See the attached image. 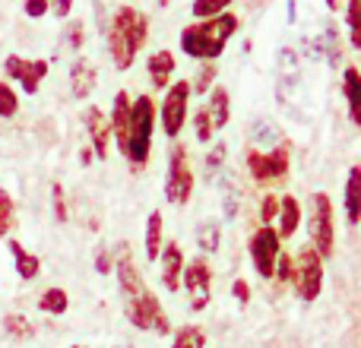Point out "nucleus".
<instances>
[{"mask_svg": "<svg viewBox=\"0 0 361 348\" xmlns=\"http://www.w3.org/2000/svg\"><path fill=\"white\" fill-rule=\"evenodd\" d=\"M114 273H118V285H121V304H124V313L137 330H152L159 336L169 333V317H165V307L156 294L146 288L143 273L133 263L130 244L121 241L118 254H114Z\"/></svg>", "mask_w": 361, "mask_h": 348, "instance_id": "obj_1", "label": "nucleus"}, {"mask_svg": "<svg viewBox=\"0 0 361 348\" xmlns=\"http://www.w3.org/2000/svg\"><path fill=\"white\" fill-rule=\"evenodd\" d=\"M149 35V19L133 6H118L108 25V57L118 70H130L137 61L140 48Z\"/></svg>", "mask_w": 361, "mask_h": 348, "instance_id": "obj_2", "label": "nucleus"}, {"mask_svg": "<svg viewBox=\"0 0 361 348\" xmlns=\"http://www.w3.org/2000/svg\"><path fill=\"white\" fill-rule=\"evenodd\" d=\"M235 32H238V16L228 10L209 19H197L193 25H187L180 32V51L187 57H197V61H216Z\"/></svg>", "mask_w": 361, "mask_h": 348, "instance_id": "obj_3", "label": "nucleus"}, {"mask_svg": "<svg viewBox=\"0 0 361 348\" xmlns=\"http://www.w3.org/2000/svg\"><path fill=\"white\" fill-rule=\"evenodd\" d=\"M152 130H156V101L140 95L130 101V127H127V149L124 159L133 171H143L152 152Z\"/></svg>", "mask_w": 361, "mask_h": 348, "instance_id": "obj_4", "label": "nucleus"}, {"mask_svg": "<svg viewBox=\"0 0 361 348\" xmlns=\"http://www.w3.org/2000/svg\"><path fill=\"white\" fill-rule=\"evenodd\" d=\"M288 165H292V149H288L286 139L276 143L269 152H260V149L247 152V171L260 187H269V184L286 180L288 178Z\"/></svg>", "mask_w": 361, "mask_h": 348, "instance_id": "obj_5", "label": "nucleus"}, {"mask_svg": "<svg viewBox=\"0 0 361 348\" xmlns=\"http://www.w3.org/2000/svg\"><path fill=\"white\" fill-rule=\"evenodd\" d=\"M311 247L320 260H330L336 254V225H333V203L326 193L311 197Z\"/></svg>", "mask_w": 361, "mask_h": 348, "instance_id": "obj_6", "label": "nucleus"}, {"mask_svg": "<svg viewBox=\"0 0 361 348\" xmlns=\"http://www.w3.org/2000/svg\"><path fill=\"white\" fill-rule=\"evenodd\" d=\"M295 266H292V282H295V292H298L301 301H314L324 288V260L320 254L307 244L301 247V254L295 256Z\"/></svg>", "mask_w": 361, "mask_h": 348, "instance_id": "obj_7", "label": "nucleus"}, {"mask_svg": "<svg viewBox=\"0 0 361 348\" xmlns=\"http://www.w3.org/2000/svg\"><path fill=\"white\" fill-rule=\"evenodd\" d=\"M190 193H193L190 159H187L184 146H175L169 156V174H165V199L171 206H184V203H190Z\"/></svg>", "mask_w": 361, "mask_h": 348, "instance_id": "obj_8", "label": "nucleus"}, {"mask_svg": "<svg viewBox=\"0 0 361 348\" xmlns=\"http://www.w3.org/2000/svg\"><path fill=\"white\" fill-rule=\"evenodd\" d=\"M247 254H250V263H254L257 275H260V279H273L276 256L282 254V241H279L273 225H260V228L250 235Z\"/></svg>", "mask_w": 361, "mask_h": 348, "instance_id": "obj_9", "label": "nucleus"}, {"mask_svg": "<svg viewBox=\"0 0 361 348\" xmlns=\"http://www.w3.org/2000/svg\"><path fill=\"white\" fill-rule=\"evenodd\" d=\"M187 111H190V82L178 80V82H171L162 99V130L169 139H175L184 130Z\"/></svg>", "mask_w": 361, "mask_h": 348, "instance_id": "obj_10", "label": "nucleus"}, {"mask_svg": "<svg viewBox=\"0 0 361 348\" xmlns=\"http://www.w3.org/2000/svg\"><path fill=\"white\" fill-rule=\"evenodd\" d=\"M180 282H184L187 294H190V307L193 311H203L212 298V269L203 256L184 263V273H180Z\"/></svg>", "mask_w": 361, "mask_h": 348, "instance_id": "obj_11", "label": "nucleus"}, {"mask_svg": "<svg viewBox=\"0 0 361 348\" xmlns=\"http://www.w3.org/2000/svg\"><path fill=\"white\" fill-rule=\"evenodd\" d=\"M4 70H6V76L19 80L23 92L35 95L38 89H42V80L48 76V61H25V57H19V54H10L4 61Z\"/></svg>", "mask_w": 361, "mask_h": 348, "instance_id": "obj_12", "label": "nucleus"}, {"mask_svg": "<svg viewBox=\"0 0 361 348\" xmlns=\"http://www.w3.org/2000/svg\"><path fill=\"white\" fill-rule=\"evenodd\" d=\"M82 124L89 130V139H92V156L95 159H108V137H111V127H108V118L102 108L89 105L82 111Z\"/></svg>", "mask_w": 361, "mask_h": 348, "instance_id": "obj_13", "label": "nucleus"}, {"mask_svg": "<svg viewBox=\"0 0 361 348\" xmlns=\"http://www.w3.org/2000/svg\"><path fill=\"white\" fill-rule=\"evenodd\" d=\"M159 269H162V285L169 292L180 288V273H184V250L178 244H162V254H159Z\"/></svg>", "mask_w": 361, "mask_h": 348, "instance_id": "obj_14", "label": "nucleus"}, {"mask_svg": "<svg viewBox=\"0 0 361 348\" xmlns=\"http://www.w3.org/2000/svg\"><path fill=\"white\" fill-rule=\"evenodd\" d=\"M108 127H111L114 139H118V149L124 152L127 149V127H130V95L127 92L114 95V108H111V120H108Z\"/></svg>", "mask_w": 361, "mask_h": 348, "instance_id": "obj_15", "label": "nucleus"}, {"mask_svg": "<svg viewBox=\"0 0 361 348\" xmlns=\"http://www.w3.org/2000/svg\"><path fill=\"white\" fill-rule=\"evenodd\" d=\"M146 67H149V80L156 89L171 86V73H175V54H171V51L162 48V51H156V54H149Z\"/></svg>", "mask_w": 361, "mask_h": 348, "instance_id": "obj_16", "label": "nucleus"}, {"mask_svg": "<svg viewBox=\"0 0 361 348\" xmlns=\"http://www.w3.org/2000/svg\"><path fill=\"white\" fill-rule=\"evenodd\" d=\"M276 218H279V228H276L279 241L292 237L295 231H298V225H301V203H298L295 197H282V199H279V212H276Z\"/></svg>", "mask_w": 361, "mask_h": 348, "instance_id": "obj_17", "label": "nucleus"}, {"mask_svg": "<svg viewBox=\"0 0 361 348\" xmlns=\"http://www.w3.org/2000/svg\"><path fill=\"white\" fill-rule=\"evenodd\" d=\"M6 247H10V254H13V263H16L19 279H23V282L38 279V273H42V260H38L35 254H29V250H25L19 241H6Z\"/></svg>", "mask_w": 361, "mask_h": 348, "instance_id": "obj_18", "label": "nucleus"}, {"mask_svg": "<svg viewBox=\"0 0 361 348\" xmlns=\"http://www.w3.org/2000/svg\"><path fill=\"white\" fill-rule=\"evenodd\" d=\"M206 95H209V105H206V111H209V118H212V124H216V130H222V127L228 124V118H231L228 89H225V86H212Z\"/></svg>", "mask_w": 361, "mask_h": 348, "instance_id": "obj_19", "label": "nucleus"}, {"mask_svg": "<svg viewBox=\"0 0 361 348\" xmlns=\"http://www.w3.org/2000/svg\"><path fill=\"white\" fill-rule=\"evenodd\" d=\"M70 89H73L76 99H86L95 89V67L89 61H76L70 67Z\"/></svg>", "mask_w": 361, "mask_h": 348, "instance_id": "obj_20", "label": "nucleus"}, {"mask_svg": "<svg viewBox=\"0 0 361 348\" xmlns=\"http://www.w3.org/2000/svg\"><path fill=\"white\" fill-rule=\"evenodd\" d=\"M343 89H345V101H349V118L352 124H361V76L355 67H345L343 73Z\"/></svg>", "mask_w": 361, "mask_h": 348, "instance_id": "obj_21", "label": "nucleus"}, {"mask_svg": "<svg viewBox=\"0 0 361 348\" xmlns=\"http://www.w3.org/2000/svg\"><path fill=\"white\" fill-rule=\"evenodd\" d=\"M162 212L152 209L149 212V222H146V260L156 263L159 254H162Z\"/></svg>", "mask_w": 361, "mask_h": 348, "instance_id": "obj_22", "label": "nucleus"}, {"mask_svg": "<svg viewBox=\"0 0 361 348\" xmlns=\"http://www.w3.org/2000/svg\"><path fill=\"white\" fill-rule=\"evenodd\" d=\"M358 216H361V168H352L349 180H345V218L355 225Z\"/></svg>", "mask_w": 361, "mask_h": 348, "instance_id": "obj_23", "label": "nucleus"}, {"mask_svg": "<svg viewBox=\"0 0 361 348\" xmlns=\"http://www.w3.org/2000/svg\"><path fill=\"white\" fill-rule=\"evenodd\" d=\"M4 333H6V339H13V342H25V339L35 336V323H32L29 317H23V313H6Z\"/></svg>", "mask_w": 361, "mask_h": 348, "instance_id": "obj_24", "label": "nucleus"}, {"mask_svg": "<svg viewBox=\"0 0 361 348\" xmlns=\"http://www.w3.org/2000/svg\"><path fill=\"white\" fill-rule=\"evenodd\" d=\"M247 137H250V143H260V146H276V143H282L279 127H276L273 120H267V118L254 120V124H250V130H247Z\"/></svg>", "mask_w": 361, "mask_h": 348, "instance_id": "obj_25", "label": "nucleus"}, {"mask_svg": "<svg viewBox=\"0 0 361 348\" xmlns=\"http://www.w3.org/2000/svg\"><path fill=\"white\" fill-rule=\"evenodd\" d=\"M70 307V298L63 288H48V292H42V298H38V311L42 313H51V317H61V313H67Z\"/></svg>", "mask_w": 361, "mask_h": 348, "instance_id": "obj_26", "label": "nucleus"}, {"mask_svg": "<svg viewBox=\"0 0 361 348\" xmlns=\"http://www.w3.org/2000/svg\"><path fill=\"white\" fill-rule=\"evenodd\" d=\"M219 241H222V222H219V218H206V222L197 228V244H200V250H209V254H216V250H219Z\"/></svg>", "mask_w": 361, "mask_h": 348, "instance_id": "obj_27", "label": "nucleus"}, {"mask_svg": "<svg viewBox=\"0 0 361 348\" xmlns=\"http://www.w3.org/2000/svg\"><path fill=\"white\" fill-rule=\"evenodd\" d=\"M206 345V333L200 326H180L171 336V348H203Z\"/></svg>", "mask_w": 361, "mask_h": 348, "instance_id": "obj_28", "label": "nucleus"}, {"mask_svg": "<svg viewBox=\"0 0 361 348\" xmlns=\"http://www.w3.org/2000/svg\"><path fill=\"white\" fill-rule=\"evenodd\" d=\"M193 130H197L200 143H212V137H216V124H212V118H209L206 108H197V114H193Z\"/></svg>", "mask_w": 361, "mask_h": 348, "instance_id": "obj_29", "label": "nucleus"}, {"mask_svg": "<svg viewBox=\"0 0 361 348\" xmlns=\"http://www.w3.org/2000/svg\"><path fill=\"white\" fill-rule=\"evenodd\" d=\"M231 6V0H193L190 13L197 19H209V16H219V13H225Z\"/></svg>", "mask_w": 361, "mask_h": 348, "instance_id": "obj_30", "label": "nucleus"}, {"mask_svg": "<svg viewBox=\"0 0 361 348\" xmlns=\"http://www.w3.org/2000/svg\"><path fill=\"white\" fill-rule=\"evenodd\" d=\"M16 206H13V197L0 187V237H6L10 235V228H13V222H16Z\"/></svg>", "mask_w": 361, "mask_h": 348, "instance_id": "obj_31", "label": "nucleus"}, {"mask_svg": "<svg viewBox=\"0 0 361 348\" xmlns=\"http://www.w3.org/2000/svg\"><path fill=\"white\" fill-rule=\"evenodd\" d=\"M345 19H349L352 44L361 48V0H349V6H345Z\"/></svg>", "mask_w": 361, "mask_h": 348, "instance_id": "obj_32", "label": "nucleus"}, {"mask_svg": "<svg viewBox=\"0 0 361 348\" xmlns=\"http://www.w3.org/2000/svg\"><path fill=\"white\" fill-rule=\"evenodd\" d=\"M216 73H219V70L209 67V63H206V67H200V76L190 82V95H206V92H209V89H212V80H216Z\"/></svg>", "mask_w": 361, "mask_h": 348, "instance_id": "obj_33", "label": "nucleus"}, {"mask_svg": "<svg viewBox=\"0 0 361 348\" xmlns=\"http://www.w3.org/2000/svg\"><path fill=\"white\" fill-rule=\"evenodd\" d=\"M19 111V99L6 82H0V118H13Z\"/></svg>", "mask_w": 361, "mask_h": 348, "instance_id": "obj_34", "label": "nucleus"}, {"mask_svg": "<svg viewBox=\"0 0 361 348\" xmlns=\"http://www.w3.org/2000/svg\"><path fill=\"white\" fill-rule=\"evenodd\" d=\"M225 156H228V146H225V143H212L209 156H206V171H219V168H222Z\"/></svg>", "mask_w": 361, "mask_h": 348, "instance_id": "obj_35", "label": "nucleus"}, {"mask_svg": "<svg viewBox=\"0 0 361 348\" xmlns=\"http://www.w3.org/2000/svg\"><path fill=\"white\" fill-rule=\"evenodd\" d=\"M292 266H295V263H292V256H288V254H279V256H276L273 275L282 282V285H286V282H292Z\"/></svg>", "mask_w": 361, "mask_h": 348, "instance_id": "obj_36", "label": "nucleus"}, {"mask_svg": "<svg viewBox=\"0 0 361 348\" xmlns=\"http://www.w3.org/2000/svg\"><path fill=\"white\" fill-rule=\"evenodd\" d=\"M82 38H86V29H82V23H70L67 25V48L70 51H80L82 48Z\"/></svg>", "mask_w": 361, "mask_h": 348, "instance_id": "obj_37", "label": "nucleus"}, {"mask_svg": "<svg viewBox=\"0 0 361 348\" xmlns=\"http://www.w3.org/2000/svg\"><path fill=\"white\" fill-rule=\"evenodd\" d=\"M95 273H99V275L114 273V256L108 254L105 247H99V250H95Z\"/></svg>", "mask_w": 361, "mask_h": 348, "instance_id": "obj_38", "label": "nucleus"}, {"mask_svg": "<svg viewBox=\"0 0 361 348\" xmlns=\"http://www.w3.org/2000/svg\"><path fill=\"white\" fill-rule=\"evenodd\" d=\"M51 193H54V218L57 222H67V203H63V187L54 184L51 187Z\"/></svg>", "mask_w": 361, "mask_h": 348, "instance_id": "obj_39", "label": "nucleus"}, {"mask_svg": "<svg viewBox=\"0 0 361 348\" xmlns=\"http://www.w3.org/2000/svg\"><path fill=\"white\" fill-rule=\"evenodd\" d=\"M276 212H279V197H267L263 199V209H260V222L269 225L276 218Z\"/></svg>", "mask_w": 361, "mask_h": 348, "instance_id": "obj_40", "label": "nucleus"}, {"mask_svg": "<svg viewBox=\"0 0 361 348\" xmlns=\"http://www.w3.org/2000/svg\"><path fill=\"white\" fill-rule=\"evenodd\" d=\"M48 0H25V16H32V19H42L44 13H48Z\"/></svg>", "mask_w": 361, "mask_h": 348, "instance_id": "obj_41", "label": "nucleus"}, {"mask_svg": "<svg viewBox=\"0 0 361 348\" xmlns=\"http://www.w3.org/2000/svg\"><path fill=\"white\" fill-rule=\"evenodd\" d=\"M222 212H225V218H235L238 216V197L235 193H225V199H222Z\"/></svg>", "mask_w": 361, "mask_h": 348, "instance_id": "obj_42", "label": "nucleus"}, {"mask_svg": "<svg viewBox=\"0 0 361 348\" xmlns=\"http://www.w3.org/2000/svg\"><path fill=\"white\" fill-rule=\"evenodd\" d=\"M231 294H235V298L241 301V304H247V301H250V288H247V282H244V279H235V285H231Z\"/></svg>", "mask_w": 361, "mask_h": 348, "instance_id": "obj_43", "label": "nucleus"}, {"mask_svg": "<svg viewBox=\"0 0 361 348\" xmlns=\"http://www.w3.org/2000/svg\"><path fill=\"white\" fill-rule=\"evenodd\" d=\"M70 10H73V0H54V13H57V19L70 16Z\"/></svg>", "mask_w": 361, "mask_h": 348, "instance_id": "obj_44", "label": "nucleus"}, {"mask_svg": "<svg viewBox=\"0 0 361 348\" xmlns=\"http://www.w3.org/2000/svg\"><path fill=\"white\" fill-rule=\"evenodd\" d=\"M279 61L286 63V67H292V63H295V51H279Z\"/></svg>", "mask_w": 361, "mask_h": 348, "instance_id": "obj_45", "label": "nucleus"}, {"mask_svg": "<svg viewBox=\"0 0 361 348\" xmlns=\"http://www.w3.org/2000/svg\"><path fill=\"white\" fill-rule=\"evenodd\" d=\"M80 159H82V165H89L95 156H92V149H82V156H80Z\"/></svg>", "mask_w": 361, "mask_h": 348, "instance_id": "obj_46", "label": "nucleus"}, {"mask_svg": "<svg viewBox=\"0 0 361 348\" xmlns=\"http://www.w3.org/2000/svg\"><path fill=\"white\" fill-rule=\"evenodd\" d=\"M339 4H343V0H326V6H330V10H339Z\"/></svg>", "mask_w": 361, "mask_h": 348, "instance_id": "obj_47", "label": "nucleus"}, {"mask_svg": "<svg viewBox=\"0 0 361 348\" xmlns=\"http://www.w3.org/2000/svg\"><path fill=\"white\" fill-rule=\"evenodd\" d=\"M70 348H89V345H70Z\"/></svg>", "mask_w": 361, "mask_h": 348, "instance_id": "obj_48", "label": "nucleus"}, {"mask_svg": "<svg viewBox=\"0 0 361 348\" xmlns=\"http://www.w3.org/2000/svg\"><path fill=\"white\" fill-rule=\"evenodd\" d=\"M121 348H133V345H121Z\"/></svg>", "mask_w": 361, "mask_h": 348, "instance_id": "obj_49", "label": "nucleus"}]
</instances>
